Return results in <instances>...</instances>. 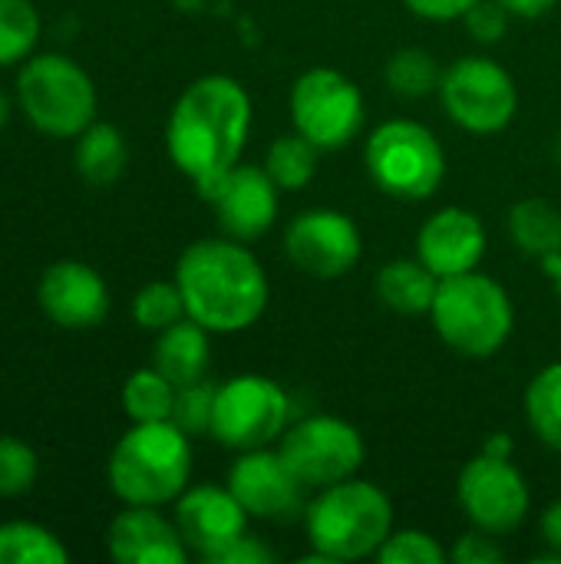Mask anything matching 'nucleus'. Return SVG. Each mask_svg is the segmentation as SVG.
Instances as JSON below:
<instances>
[{
	"instance_id": "41",
	"label": "nucleus",
	"mask_w": 561,
	"mask_h": 564,
	"mask_svg": "<svg viewBox=\"0 0 561 564\" xmlns=\"http://www.w3.org/2000/svg\"><path fill=\"white\" fill-rule=\"evenodd\" d=\"M542 264V271L552 278V284H555V294H559V301H561V251L559 254H549L546 261H539Z\"/></svg>"
},
{
	"instance_id": "12",
	"label": "nucleus",
	"mask_w": 561,
	"mask_h": 564,
	"mask_svg": "<svg viewBox=\"0 0 561 564\" xmlns=\"http://www.w3.org/2000/svg\"><path fill=\"white\" fill-rule=\"evenodd\" d=\"M456 502L473 529L506 539L529 519L532 492L513 456L479 453L460 469Z\"/></svg>"
},
{
	"instance_id": "11",
	"label": "nucleus",
	"mask_w": 561,
	"mask_h": 564,
	"mask_svg": "<svg viewBox=\"0 0 561 564\" xmlns=\"http://www.w3.org/2000/svg\"><path fill=\"white\" fill-rule=\"evenodd\" d=\"M278 453L308 489H324L360 473L367 459V443L354 423L317 413L291 423L278 440Z\"/></svg>"
},
{
	"instance_id": "14",
	"label": "nucleus",
	"mask_w": 561,
	"mask_h": 564,
	"mask_svg": "<svg viewBox=\"0 0 561 564\" xmlns=\"http://www.w3.org/2000/svg\"><path fill=\"white\" fill-rule=\"evenodd\" d=\"M225 486L245 506V512L258 522H291L304 516L308 486L294 476L284 456L271 446L238 453L228 469Z\"/></svg>"
},
{
	"instance_id": "21",
	"label": "nucleus",
	"mask_w": 561,
	"mask_h": 564,
	"mask_svg": "<svg viewBox=\"0 0 561 564\" xmlns=\"http://www.w3.org/2000/svg\"><path fill=\"white\" fill-rule=\"evenodd\" d=\"M440 291V278L420 258H397L387 261L377 274V297L387 311L400 317H423L430 314Z\"/></svg>"
},
{
	"instance_id": "2",
	"label": "nucleus",
	"mask_w": 561,
	"mask_h": 564,
	"mask_svg": "<svg viewBox=\"0 0 561 564\" xmlns=\"http://www.w3.org/2000/svg\"><path fill=\"white\" fill-rule=\"evenodd\" d=\"M175 284L185 314L212 334H241L255 327L271 301L261 261L235 238L192 241L175 264Z\"/></svg>"
},
{
	"instance_id": "19",
	"label": "nucleus",
	"mask_w": 561,
	"mask_h": 564,
	"mask_svg": "<svg viewBox=\"0 0 561 564\" xmlns=\"http://www.w3.org/2000/svg\"><path fill=\"white\" fill-rule=\"evenodd\" d=\"M106 549L116 564H185L192 555L175 529L152 506H126L109 522Z\"/></svg>"
},
{
	"instance_id": "7",
	"label": "nucleus",
	"mask_w": 561,
	"mask_h": 564,
	"mask_svg": "<svg viewBox=\"0 0 561 564\" xmlns=\"http://www.w3.org/2000/svg\"><path fill=\"white\" fill-rule=\"evenodd\" d=\"M17 99L33 129L53 139H76L96 122V86L89 73L60 53L30 56L17 76Z\"/></svg>"
},
{
	"instance_id": "26",
	"label": "nucleus",
	"mask_w": 561,
	"mask_h": 564,
	"mask_svg": "<svg viewBox=\"0 0 561 564\" xmlns=\"http://www.w3.org/2000/svg\"><path fill=\"white\" fill-rule=\"evenodd\" d=\"M440 59L420 46H403L387 59L384 79L390 86L393 96L400 99H427L433 93H440V79H443Z\"/></svg>"
},
{
	"instance_id": "33",
	"label": "nucleus",
	"mask_w": 561,
	"mask_h": 564,
	"mask_svg": "<svg viewBox=\"0 0 561 564\" xmlns=\"http://www.w3.org/2000/svg\"><path fill=\"white\" fill-rule=\"evenodd\" d=\"M36 453L13 436H0V499L26 496L36 482Z\"/></svg>"
},
{
	"instance_id": "36",
	"label": "nucleus",
	"mask_w": 561,
	"mask_h": 564,
	"mask_svg": "<svg viewBox=\"0 0 561 564\" xmlns=\"http://www.w3.org/2000/svg\"><path fill=\"white\" fill-rule=\"evenodd\" d=\"M407 10L420 20H430V23H453V20H463L479 0H403Z\"/></svg>"
},
{
	"instance_id": "27",
	"label": "nucleus",
	"mask_w": 561,
	"mask_h": 564,
	"mask_svg": "<svg viewBox=\"0 0 561 564\" xmlns=\"http://www.w3.org/2000/svg\"><path fill=\"white\" fill-rule=\"evenodd\" d=\"M172 403L175 383L165 380L155 367H142L122 383V410L132 423H162L172 416Z\"/></svg>"
},
{
	"instance_id": "13",
	"label": "nucleus",
	"mask_w": 561,
	"mask_h": 564,
	"mask_svg": "<svg viewBox=\"0 0 561 564\" xmlns=\"http://www.w3.org/2000/svg\"><path fill=\"white\" fill-rule=\"evenodd\" d=\"M284 254L301 274L314 281H337L357 268L364 254V235L347 212L308 208L288 221Z\"/></svg>"
},
{
	"instance_id": "24",
	"label": "nucleus",
	"mask_w": 561,
	"mask_h": 564,
	"mask_svg": "<svg viewBox=\"0 0 561 564\" xmlns=\"http://www.w3.org/2000/svg\"><path fill=\"white\" fill-rule=\"evenodd\" d=\"M526 423L552 453H561V364L542 367L526 387Z\"/></svg>"
},
{
	"instance_id": "23",
	"label": "nucleus",
	"mask_w": 561,
	"mask_h": 564,
	"mask_svg": "<svg viewBox=\"0 0 561 564\" xmlns=\"http://www.w3.org/2000/svg\"><path fill=\"white\" fill-rule=\"evenodd\" d=\"M129 159L126 139L109 122H89L76 135V172L89 185H109L122 175Z\"/></svg>"
},
{
	"instance_id": "15",
	"label": "nucleus",
	"mask_w": 561,
	"mask_h": 564,
	"mask_svg": "<svg viewBox=\"0 0 561 564\" xmlns=\"http://www.w3.org/2000/svg\"><path fill=\"white\" fill-rule=\"evenodd\" d=\"M172 522L192 555L215 564L248 532L251 516L245 512V506L235 499L228 486L202 482V486H188L175 499Z\"/></svg>"
},
{
	"instance_id": "38",
	"label": "nucleus",
	"mask_w": 561,
	"mask_h": 564,
	"mask_svg": "<svg viewBox=\"0 0 561 564\" xmlns=\"http://www.w3.org/2000/svg\"><path fill=\"white\" fill-rule=\"evenodd\" d=\"M539 532H542V542L549 545V552L561 558V499L559 502H552V506L542 512V519H539Z\"/></svg>"
},
{
	"instance_id": "18",
	"label": "nucleus",
	"mask_w": 561,
	"mask_h": 564,
	"mask_svg": "<svg viewBox=\"0 0 561 564\" xmlns=\"http://www.w3.org/2000/svg\"><path fill=\"white\" fill-rule=\"evenodd\" d=\"M36 301L43 314L66 330H89L109 314V288L103 274L83 261H56L43 271Z\"/></svg>"
},
{
	"instance_id": "37",
	"label": "nucleus",
	"mask_w": 561,
	"mask_h": 564,
	"mask_svg": "<svg viewBox=\"0 0 561 564\" xmlns=\"http://www.w3.org/2000/svg\"><path fill=\"white\" fill-rule=\"evenodd\" d=\"M278 562V555L258 539V535H251V532H245L222 558L215 564H271Z\"/></svg>"
},
{
	"instance_id": "43",
	"label": "nucleus",
	"mask_w": 561,
	"mask_h": 564,
	"mask_svg": "<svg viewBox=\"0 0 561 564\" xmlns=\"http://www.w3.org/2000/svg\"><path fill=\"white\" fill-rule=\"evenodd\" d=\"M555 162L561 165V132H559V139H555Z\"/></svg>"
},
{
	"instance_id": "31",
	"label": "nucleus",
	"mask_w": 561,
	"mask_h": 564,
	"mask_svg": "<svg viewBox=\"0 0 561 564\" xmlns=\"http://www.w3.org/2000/svg\"><path fill=\"white\" fill-rule=\"evenodd\" d=\"M215 393L218 387L205 377L185 387H175V403H172V423L185 436H208L212 433V413H215Z\"/></svg>"
},
{
	"instance_id": "28",
	"label": "nucleus",
	"mask_w": 561,
	"mask_h": 564,
	"mask_svg": "<svg viewBox=\"0 0 561 564\" xmlns=\"http://www.w3.org/2000/svg\"><path fill=\"white\" fill-rule=\"evenodd\" d=\"M69 552L63 542L33 522H7L0 525V564H63Z\"/></svg>"
},
{
	"instance_id": "39",
	"label": "nucleus",
	"mask_w": 561,
	"mask_h": 564,
	"mask_svg": "<svg viewBox=\"0 0 561 564\" xmlns=\"http://www.w3.org/2000/svg\"><path fill=\"white\" fill-rule=\"evenodd\" d=\"M499 3L513 13V20H542L559 7V0H499Z\"/></svg>"
},
{
	"instance_id": "40",
	"label": "nucleus",
	"mask_w": 561,
	"mask_h": 564,
	"mask_svg": "<svg viewBox=\"0 0 561 564\" xmlns=\"http://www.w3.org/2000/svg\"><path fill=\"white\" fill-rule=\"evenodd\" d=\"M513 449H516V443L506 433H493L483 446V453H493V456H513Z\"/></svg>"
},
{
	"instance_id": "16",
	"label": "nucleus",
	"mask_w": 561,
	"mask_h": 564,
	"mask_svg": "<svg viewBox=\"0 0 561 564\" xmlns=\"http://www.w3.org/2000/svg\"><path fill=\"white\" fill-rule=\"evenodd\" d=\"M205 202L215 208L222 235L248 245L274 228L281 212V188L265 172V165L238 162Z\"/></svg>"
},
{
	"instance_id": "29",
	"label": "nucleus",
	"mask_w": 561,
	"mask_h": 564,
	"mask_svg": "<svg viewBox=\"0 0 561 564\" xmlns=\"http://www.w3.org/2000/svg\"><path fill=\"white\" fill-rule=\"evenodd\" d=\"M40 40V13L30 0H0V66L23 63Z\"/></svg>"
},
{
	"instance_id": "20",
	"label": "nucleus",
	"mask_w": 561,
	"mask_h": 564,
	"mask_svg": "<svg viewBox=\"0 0 561 564\" xmlns=\"http://www.w3.org/2000/svg\"><path fill=\"white\" fill-rule=\"evenodd\" d=\"M152 367L175 387L205 380L212 367V330H205L192 317H182L172 327L159 330L152 347Z\"/></svg>"
},
{
	"instance_id": "35",
	"label": "nucleus",
	"mask_w": 561,
	"mask_h": 564,
	"mask_svg": "<svg viewBox=\"0 0 561 564\" xmlns=\"http://www.w3.org/2000/svg\"><path fill=\"white\" fill-rule=\"evenodd\" d=\"M450 558L456 564H496L506 558V549L499 545V535L470 529L450 552Z\"/></svg>"
},
{
	"instance_id": "9",
	"label": "nucleus",
	"mask_w": 561,
	"mask_h": 564,
	"mask_svg": "<svg viewBox=\"0 0 561 564\" xmlns=\"http://www.w3.org/2000/svg\"><path fill=\"white\" fill-rule=\"evenodd\" d=\"M291 426V397L288 390L265 373H238L218 383L212 440L225 449L248 453L265 449L284 436Z\"/></svg>"
},
{
	"instance_id": "30",
	"label": "nucleus",
	"mask_w": 561,
	"mask_h": 564,
	"mask_svg": "<svg viewBox=\"0 0 561 564\" xmlns=\"http://www.w3.org/2000/svg\"><path fill=\"white\" fill-rule=\"evenodd\" d=\"M132 317L142 330H165L172 327L175 321L188 317L185 314V301H182V291L175 281H152L145 284L136 297H132Z\"/></svg>"
},
{
	"instance_id": "10",
	"label": "nucleus",
	"mask_w": 561,
	"mask_h": 564,
	"mask_svg": "<svg viewBox=\"0 0 561 564\" xmlns=\"http://www.w3.org/2000/svg\"><path fill=\"white\" fill-rule=\"evenodd\" d=\"M288 109L294 132L311 139L321 152L350 145L360 135L367 116L360 86L334 66L304 69L291 86Z\"/></svg>"
},
{
	"instance_id": "42",
	"label": "nucleus",
	"mask_w": 561,
	"mask_h": 564,
	"mask_svg": "<svg viewBox=\"0 0 561 564\" xmlns=\"http://www.w3.org/2000/svg\"><path fill=\"white\" fill-rule=\"evenodd\" d=\"M7 119H10V102H7V96L0 93V129L7 126Z\"/></svg>"
},
{
	"instance_id": "32",
	"label": "nucleus",
	"mask_w": 561,
	"mask_h": 564,
	"mask_svg": "<svg viewBox=\"0 0 561 564\" xmlns=\"http://www.w3.org/2000/svg\"><path fill=\"white\" fill-rule=\"evenodd\" d=\"M374 558L380 564H443L450 552L423 529H393Z\"/></svg>"
},
{
	"instance_id": "22",
	"label": "nucleus",
	"mask_w": 561,
	"mask_h": 564,
	"mask_svg": "<svg viewBox=\"0 0 561 564\" xmlns=\"http://www.w3.org/2000/svg\"><path fill=\"white\" fill-rule=\"evenodd\" d=\"M509 235L526 258L546 261L561 251V208L542 195H529L509 208Z\"/></svg>"
},
{
	"instance_id": "17",
	"label": "nucleus",
	"mask_w": 561,
	"mask_h": 564,
	"mask_svg": "<svg viewBox=\"0 0 561 564\" xmlns=\"http://www.w3.org/2000/svg\"><path fill=\"white\" fill-rule=\"evenodd\" d=\"M489 235L476 212L446 205L433 212L417 231V258L443 281L453 274L476 271L486 258Z\"/></svg>"
},
{
	"instance_id": "25",
	"label": "nucleus",
	"mask_w": 561,
	"mask_h": 564,
	"mask_svg": "<svg viewBox=\"0 0 561 564\" xmlns=\"http://www.w3.org/2000/svg\"><path fill=\"white\" fill-rule=\"evenodd\" d=\"M321 155L324 152L311 139H304L301 132H288L271 142L265 155V172L274 178L281 192H301L314 182Z\"/></svg>"
},
{
	"instance_id": "5",
	"label": "nucleus",
	"mask_w": 561,
	"mask_h": 564,
	"mask_svg": "<svg viewBox=\"0 0 561 564\" xmlns=\"http://www.w3.org/2000/svg\"><path fill=\"white\" fill-rule=\"evenodd\" d=\"M430 321L453 354L489 360L509 344L516 330V307L509 291L476 268L440 281Z\"/></svg>"
},
{
	"instance_id": "8",
	"label": "nucleus",
	"mask_w": 561,
	"mask_h": 564,
	"mask_svg": "<svg viewBox=\"0 0 561 564\" xmlns=\"http://www.w3.org/2000/svg\"><path fill=\"white\" fill-rule=\"evenodd\" d=\"M440 106L463 132L496 135L513 126L519 112V86L513 73L483 53H466L443 69Z\"/></svg>"
},
{
	"instance_id": "1",
	"label": "nucleus",
	"mask_w": 561,
	"mask_h": 564,
	"mask_svg": "<svg viewBox=\"0 0 561 564\" xmlns=\"http://www.w3.org/2000/svg\"><path fill=\"white\" fill-rule=\"evenodd\" d=\"M255 106L248 89L225 73L188 83L165 122V152L202 198L241 162Z\"/></svg>"
},
{
	"instance_id": "3",
	"label": "nucleus",
	"mask_w": 561,
	"mask_h": 564,
	"mask_svg": "<svg viewBox=\"0 0 561 564\" xmlns=\"http://www.w3.org/2000/svg\"><path fill=\"white\" fill-rule=\"evenodd\" d=\"M304 532L311 542L308 564H341L374 558L393 532V502L370 479H344L317 489L304 509Z\"/></svg>"
},
{
	"instance_id": "6",
	"label": "nucleus",
	"mask_w": 561,
	"mask_h": 564,
	"mask_svg": "<svg viewBox=\"0 0 561 564\" xmlns=\"http://www.w3.org/2000/svg\"><path fill=\"white\" fill-rule=\"evenodd\" d=\"M370 182L397 202H427L446 178V149L417 119H387L364 142Z\"/></svg>"
},
{
	"instance_id": "34",
	"label": "nucleus",
	"mask_w": 561,
	"mask_h": 564,
	"mask_svg": "<svg viewBox=\"0 0 561 564\" xmlns=\"http://www.w3.org/2000/svg\"><path fill=\"white\" fill-rule=\"evenodd\" d=\"M470 36L483 46H493L499 43L506 33H509V23H513V13L499 3V0H479L466 17H463Z\"/></svg>"
},
{
	"instance_id": "4",
	"label": "nucleus",
	"mask_w": 561,
	"mask_h": 564,
	"mask_svg": "<svg viewBox=\"0 0 561 564\" xmlns=\"http://www.w3.org/2000/svg\"><path fill=\"white\" fill-rule=\"evenodd\" d=\"M109 489L126 506H169L192 479V436L172 420L132 423L109 453Z\"/></svg>"
}]
</instances>
